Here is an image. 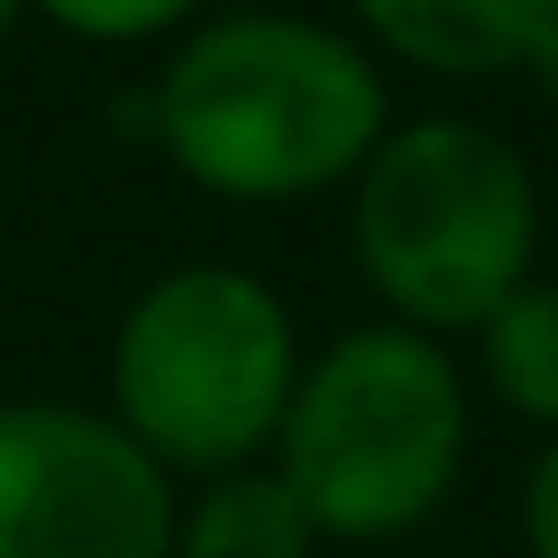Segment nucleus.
<instances>
[{"mask_svg":"<svg viewBox=\"0 0 558 558\" xmlns=\"http://www.w3.org/2000/svg\"><path fill=\"white\" fill-rule=\"evenodd\" d=\"M535 177L482 123H405L352 177V253L405 329H482L535 260Z\"/></svg>","mask_w":558,"mask_h":558,"instance_id":"obj_3","label":"nucleus"},{"mask_svg":"<svg viewBox=\"0 0 558 558\" xmlns=\"http://www.w3.org/2000/svg\"><path fill=\"white\" fill-rule=\"evenodd\" d=\"M482 367L497 398L543 428H558V283H520L489 322H482Z\"/></svg>","mask_w":558,"mask_h":558,"instance_id":"obj_8","label":"nucleus"},{"mask_svg":"<svg viewBox=\"0 0 558 558\" xmlns=\"http://www.w3.org/2000/svg\"><path fill=\"white\" fill-rule=\"evenodd\" d=\"M24 9H32V0H0V32H9V24H16Z\"/></svg>","mask_w":558,"mask_h":558,"instance_id":"obj_12","label":"nucleus"},{"mask_svg":"<svg viewBox=\"0 0 558 558\" xmlns=\"http://www.w3.org/2000/svg\"><path fill=\"white\" fill-rule=\"evenodd\" d=\"M520 70H527V85H535V93H543V100L558 108V16L543 24V39L527 47V62H520Z\"/></svg>","mask_w":558,"mask_h":558,"instance_id":"obj_11","label":"nucleus"},{"mask_svg":"<svg viewBox=\"0 0 558 558\" xmlns=\"http://www.w3.org/2000/svg\"><path fill=\"white\" fill-rule=\"evenodd\" d=\"M520 535H527V558H558V436L535 451L520 482Z\"/></svg>","mask_w":558,"mask_h":558,"instance_id":"obj_10","label":"nucleus"},{"mask_svg":"<svg viewBox=\"0 0 558 558\" xmlns=\"http://www.w3.org/2000/svg\"><path fill=\"white\" fill-rule=\"evenodd\" d=\"M314 550V520L291 497L283 474H222L207 482V497L177 520V558H306Z\"/></svg>","mask_w":558,"mask_h":558,"instance_id":"obj_7","label":"nucleus"},{"mask_svg":"<svg viewBox=\"0 0 558 558\" xmlns=\"http://www.w3.org/2000/svg\"><path fill=\"white\" fill-rule=\"evenodd\" d=\"M375 47L421 62L436 77H497L520 70L558 0H352Z\"/></svg>","mask_w":558,"mask_h":558,"instance_id":"obj_6","label":"nucleus"},{"mask_svg":"<svg viewBox=\"0 0 558 558\" xmlns=\"http://www.w3.org/2000/svg\"><path fill=\"white\" fill-rule=\"evenodd\" d=\"M466 459V383L436 337L405 322L344 329L299 367L276 428V474L306 505L314 535L383 543L428 520Z\"/></svg>","mask_w":558,"mask_h":558,"instance_id":"obj_2","label":"nucleus"},{"mask_svg":"<svg viewBox=\"0 0 558 558\" xmlns=\"http://www.w3.org/2000/svg\"><path fill=\"white\" fill-rule=\"evenodd\" d=\"M154 138L215 199L329 192L383 146V77L329 24L230 16L154 77Z\"/></svg>","mask_w":558,"mask_h":558,"instance_id":"obj_1","label":"nucleus"},{"mask_svg":"<svg viewBox=\"0 0 558 558\" xmlns=\"http://www.w3.org/2000/svg\"><path fill=\"white\" fill-rule=\"evenodd\" d=\"M32 9L77 39H154V32L184 24L199 0H32Z\"/></svg>","mask_w":558,"mask_h":558,"instance_id":"obj_9","label":"nucleus"},{"mask_svg":"<svg viewBox=\"0 0 558 558\" xmlns=\"http://www.w3.org/2000/svg\"><path fill=\"white\" fill-rule=\"evenodd\" d=\"M116 421L161 459L238 474L276 444L299 390V337L283 299L245 268H169L116 329Z\"/></svg>","mask_w":558,"mask_h":558,"instance_id":"obj_4","label":"nucleus"},{"mask_svg":"<svg viewBox=\"0 0 558 558\" xmlns=\"http://www.w3.org/2000/svg\"><path fill=\"white\" fill-rule=\"evenodd\" d=\"M0 558H177L169 466L108 413L0 405Z\"/></svg>","mask_w":558,"mask_h":558,"instance_id":"obj_5","label":"nucleus"}]
</instances>
